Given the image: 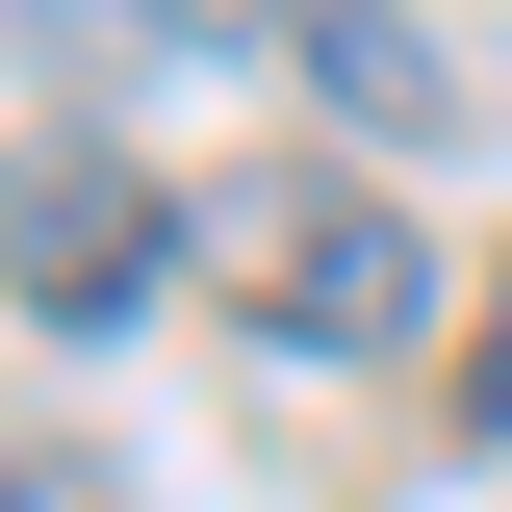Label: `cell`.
I'll use <instances>...</instances> for the list:
<instances>
[{"mask_svg": "<svg viewBox=\"0 0 512 512\" xmlns=\"http://www.w3.org/2000/svg\"><path fill=\"white\" fill-rule=\"evenodd\" d=\"M205 282H231L282 359H436V231L384 154H308V180H231L205 205Z\"/></svg>", "mask_w": 512, "mask_h": 512, "instance_id": "6da1fadb", "label": "cell"}, {"mask_svg": "<svg viewBox=\"0 0 512 512\" xmlns=\"http://www.w3.org/2000/svg\"><path fill=\"white\" fill-rule=\"evenodd\" d=\"M180 256H205V231L128 180V154H26V180H0V282H26V333H128Z\"/></svg>", "mask_w": 512, "mask_h": 512, "instance_id": "7a4b0ae2", "label": "cell"}, {"mask_svg": "<svg viewBox=\"0 0 512 512\" xmlns=\"http://www.w3.org/2000/svg\"><path fill=\"white\" fill-rule=\"evenodd\" d=\"M282 52H308V103L359 128V154H410V128L461 103V77H436V26H410V0H282Z\"/></svg>", "mask_w": 512, "mask_h": 512, "instance_id": "3957f363", "label": "cell"}, {"mask_svg": "<svg viewBox=\"0 0 512 512\" xmlns=\"http://www.w3.org/2000/svg\"><path fill=\"white\" fill-rule=\"evenodd\" d=\"M0 512H128V461L103 436H0Z\"/></svg>", "mask_w": 512, "mask_h": 512, "instance_id": "277c9868", "label": "cell"}, {"mask_svg": "<svg viewBox=\"0 0 512 512\" xmlns=\"http://www.w3.org/2000/svg\"><path fill=\"white\" fill-rule=\"evenodd\" d=\"M461 436H512V282H487V333H461Z\"/></svg>", "mask_w": 512, "mask_h": 512, "instance_id": "5b68a950", "label": "cell"}, {"mask_svg": "<svg viewBox=\"0 0 512 512\" xmlns=\"http://www.w3.org/2000/svg\"><path fill=\"white\" fill-rule=\"evenodd\" d=\"M128 26H154V52H231V26H282V0H128Z\"/></svg>", "mask_w": 512, "mask_h": 512, "instance_id": "8992f818", "label": "cell"}]
</instances>
